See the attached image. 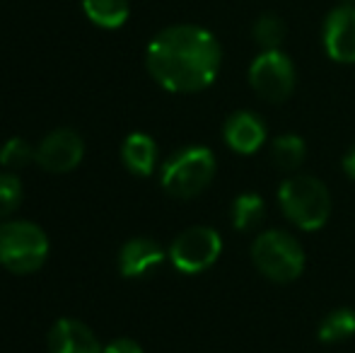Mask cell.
<instances>
[{
    "label": "cell",
    "mask_w": 355,
    "mask_h": 353,
    "mask_svg": "<svg viewBox=\"0 0 355 353\" xmlns=\"http://www.w3.org/2000/svg\"><path fill=\"white\" fill-rule=\"evenodd\" d=\"M104 346L85 322L63 317L49 332V353H102Z\"/></svg>",
    "instance_id": "cell-11"
},
{
    "label": "cell",
    "mask_w": 355,
    "mask_h": 353,
    "mask_svg": "<svg viewBox=\"0 0 355 353\" xmlns=\"http://www.w3.org/2000/svg\"><path fill=\"white\" fill-rule=\"evenodd\" d=\"M49 257V237L29 221H8L0 225V264L12 273H32Z\"/></svg>",
    "instance_id": "cell-5"
},
{
    "label": "cell",
    "mask_w": 355,
    "mask_h": 353,
    "mask_svg": "<svg viewBox=\"0 0 355 353\" xmlns=\"http://www.w3.org/2000/svg\"><path fill=\"white\" fill-rule=\"evenodd\" d=\"M32 160H37V150L29 146L24 138H10L3 148H0V165L5 170H22Z\"/></svg>",
    "instance_id": "cell-19"
},
{
    "label": "cell",
    "mask_w": 355,
    "mask_h": 353,
    "mask_svg": "<svg viewBox=\"0 0 355 353\" xmlns=\"http://www.w3.org/2000/svg\"><path fill=\"white\" fill-rule=\"evenodd\" d=\"M304 157H307V143L297 133H283V136L273 138L271 143V160L278 170L295 172L302 167Z\"/></svg>",
    "instance_id": "cell-16"
},
{
    "label": "cell",
    "mask_w": 355,
    "mask_h": 353,
    "mask_svg": "<svg viewBox=\"0 0 355 353\" xmlns=\"http://www.w3.org/2000/svg\"><path fill=\"white\" fill-rule=\"evenodd\" d=\"M153 80L174 94H193L211 87L223 66L218 37L198 24H172L153 37L145 51Z\"/></svg>",
    "instance_id": "cell-1"
},
{
    "label": "cell",
    "mask_w": 355,
    "mask_h": 353,
    "mask_svg": "<svg viewBox=\"0 0 355 353\" xmlns=\"http://www.w3.org/2000/svg\"><path fill=\"white\" fill-rule=\"evenodd\" d=\"M83 10L92 24L102 29H119L131 15L128 0H83Z\"/></svg>",
    "instance_id": "cell-15"
},
{
    "label": "cell",
    "mask_w": 355,
    "mask_h": 353,
    "mask_svg": "<svg viewBox=\"0 0 355 353\" xmlns=\"http://www.w3.org/2000/svg\"><path fill=\"white\" fill-rule=\"evenodd\" d=\"M85 143L71 128H56L37 146V162L46 172H71L83 162Z\"/></svg>",
    "instance_id": "cell-9"
},
{
    "label": "cell",
    "mask_w": 355,
    "mask_h": 353,
    "mask_svg": "<svg viewBox=\"0 0 355 353\" xmlns=\"http://www.w3.org/2000/svg\"><path fill=\"white\" fill-rule=\"evenodd\" d=\"M223 255V237L211 225H191L174 237L169 261L182 273H201Z\"/></svg>",
    "instance_id": "cell-7"
},
{
    "label": "cell",
    "mask_w": 355,
    "mask_h": 353,
    "mask_svg": "<svg viewBox=\"0 0 355 353\" xmlns=\"http://www.w3.org/2000/svg\"><path fill=\"white\" fill-rule=\"evenodd\" d=\"M22 201V184L12 172H0V218H8Z\"/></svg>",
    "instance_id": "cell-20"
},
{
    "label": "cell",
    "mask_w": 355,
    "mask_h": 353,
    "mask_svg": "<svg viewBox=\"0 0 355 353\" xmlns=\"http://www.w3.org/2000/svg\"><path fill=\"white\" fill-rule=\"evenodd\" d=\"M285 34H288V27H285L281 15L276 12L259 15L257 22L252 24V39L261 46V51L281 49L285 42Z\"/></svg>",
    "instance_id": "cell-18"
},
{
    "label": "cell",
    "mask_w": 355,
    "mask_h": 353,
    "mask_svg": "<svg viewBox=\"0 0 355 353\" xmlns=\"http://www.w3.org/2000/svg\"><path fill=\"white\" fill-rule=\"evenodd\" d=\"M102 353H143V349L133 339H114L112 344L104 346Z\"/></svg>",
    "instance_id": "cell-21"
},
{
    "label": "cell",
    "mask_w": 355,
    "mask_h": 353,
    "mask_svg": "<svg viewBox=\"0 0 355 353\" xmlns=\"http://www.w3.org/2000/svg\"><path fill=\"white\" fill-rule=\"evenodd\" d=\"M252 261L263 278L273 283H293L302 276L307 257L288 230H263L252 242Z\"/></svg>",
    "instance_id": "cell-3"
},
{
    "label": "cell",
    "mask_w": 355,
    "mask_h": 353,
    "mask_svg": "<svg viewBox=\"0 0 355 353\" xmlns=\"http://www.w3.org/2000/svg\"><path fill=\"white\" fill-rule=\"evenodd\" d=\"M167 259L164 250L150 237H133L119 252V268L126 278H141Z\"/></svg>",
    "instance_id": "cell-12"
},
{
    "label": "cell",
    "mask_w": 355,
    "mask_h": 353,
    "mask_svg": "<svg viewBox=\"0 0 355 353\" xmlns=\"http://www.w3.org/2000/svg\"><path fill=\"white\" fill-rule=\"evenodd\" d=\"M278 206L295 227L314 232L331 216V193L322 179L312 175H290L278 187Z\"/></svg>",
    "instance_id": "cell-2"
},
{
    "label": "cell",
    "mask_w": 355,
    "mask_h": 353,
    "mask_svg": "<svg viewBox=\"0 0 355 353\" xmlns=\"http://www.w3.org/2000/svg\"><path fill=\"white\" fill-rule=\"evenodd\" d=\"M319 341L322 344H343L355 336V310L353 307H336L319 322Z\"/></svg>",
    "instance_id": "cell-17"
},
{
    "label": "cell",
    "mask_w": 355,
    "mask_h": 353,
    "mask_svg": "<svg viewBox=\"0 0 355 353\" xmlns=\"http://www.w3.org/2000/svg\"><path fill=\"white\" fill-rule=\"evenodd\" d=\"M230 221L239 232H254L257 227H261V223L266 221V201L261 198V193L244 191L234 196L230 206Z\"/></svg>",
    "instance_id": "cell-14"
},
{
    "label": "cell",
    "mask_w": 355,
    "mask_h": 353,
    "mask_svg": "<svg viewBox=\"0 0 355 353\" xmlns=\"http://www.w3.org/2000/svg\"><path fill=\"white\" fill-rule=\"evenodd\" d=\"M322 46L324 53L334 63L353 66L355 63V5L343 0L331 8L322 24Z\"/></svg>",
    "instance_id": "cell-8"
},
{
    "label": "cell",
    "mask_w": 355,
    "mask_h": 353,
    "mask_svg": "<svg viewBox=\"0 0 355 353\" xmlns=\"http://www.w3.org/2000/svg\"><path fill=\"white\" fill-rule=\"evenodd\" d=\"M223 138L232 153H237V155H252V153H257L266 143L268 131L259 114L249 112V109H239V112H232L225 119Z\"/></svg>",
    "instance_id": "cell-10"
},
{
    "label": "cell",
    "mask_w": 355,
    "mask_h": 353,
    "mask_svg": "<svg viewBox=\"0 0 355 353\" xmlns=\"http://www.w3.org/2000/svg\"><path fill=\"white\" fill-rule=\"evenodd\" d=\"M346 3H353L355 5V0H346Z\"/></svg>",
    "instance_id": "cell-23"
},
{
    "label": "cell",
    "mask_w": 355,
    "mask_h": 353,
    "mask_svg": "<svg viewBox=\"0 0 355 353\" xmlns=\"http://www.w3.org/2000/svg\"><path fill=\"white\" fill-rule=\"evenodd\" d=\"M341 167H343V175L355 182V146L348 148V153L343 155V160H341Z\"/></svg>",
    "instance_id": "cell-22"
},
{
    "label": "cell",
    "mask_w": 355,
    "mask_h": 353,
    "mask_svg": "<svg viewBox=\"0 0 355 353\" xmlns=\"http://www.w3.org/2000/svg\"><path fill=\"white\" fill-rule=\"evenodd\" d=\"M247 80L261 99L281 104L295 92L297 71L293 58L283 49H268V51H259L249 63Z\"/></svg>",
    "instance_id": "cell-6"
},
{
    "label": "cell",
    "mask_w": 355,
    "mask_h": 353,
    "mask_svg": "<svg viewBox=\"0 0 355 353\" xmlns=\"http://www.w3.org/2000/svg\"><path fill=\"white\" fill-rule=\"evenodd\" d=\"M218 172V162L211 148L203 146H189L177 150L167 162L162 165V189L172 198H193L203 193Z\"/></svg>",
    "instance_id": "cell-4"
},
{
    "label": "cell",
    "mask_w": 355,
    "mask_h": 353,
    "mask_svg": "<svg viewBox=\"0 0 355 353\" xmlns=\"http://www.w3.org/2000/svg\"><path fill=\"white\" fill-rule=\"evenodd\" d=\"M121 160L128 172L148 177L157 165V146L148 133H131L121 146Z\"/></svg>",
    "instance_id": "cell-13"
}]
</instances>
